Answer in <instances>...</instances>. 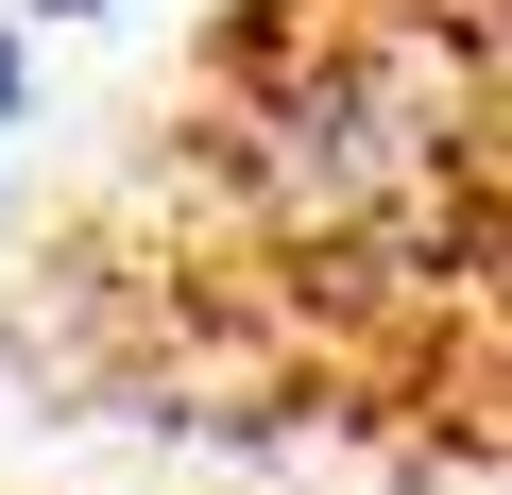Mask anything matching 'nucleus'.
<instances>
[{"instance_id":"nucleus-2","label":"nucleus","mask_w":512,"mask_h":495,"mask_svg":"<svg viewBox=\"0 0 512 495\" xmlns=\"http://www.w3.org/2000/svg\"><path fill=\"white\" fill-rule=\"evenodd\" d=\"M52 18H103V0H52Z\"/></svg>"},{"instance_id":"nucleus-1","label":"nucleus","mask_w":512,"mask_h":495,"mask_svg":"<svg viewBox=\"0 0 512 495\" xmlns=\"http://www.w3.org/2000/svg\"><path fill=\"white\" fill-rule=\"evenodd\" d=\"M0 137H18V35H0Z\"/></svg>"}]
</instances>
